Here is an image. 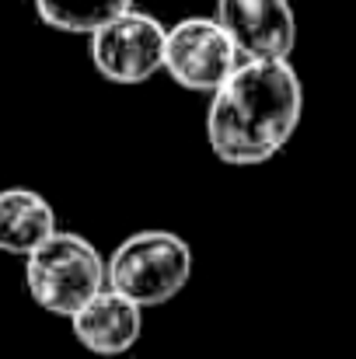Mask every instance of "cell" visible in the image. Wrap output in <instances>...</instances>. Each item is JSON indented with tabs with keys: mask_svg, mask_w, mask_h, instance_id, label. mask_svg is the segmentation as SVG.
Returning a JSON list of instances; mask_svg holds the SVG:
<instances>
[{
	"mask_svg": "<svg viewBox=\"0 0 356 359\" xmlns=\"http://www.w3.org/2000/svg\"><path fill=\"white\" fill-rule=\"evenodd\" d=\"M304 81L290 60H244L210 95L206 143L220 164H269L301 129Z\"/></svg>",
	"mask_w": 356,
	"mask_h": 359,
	"instance_id": "obj_1",
	"label": "cell"
},
{
	"mask_svg": "<svg viewBox=\"0 0 356 359\" xmlns=\"http://www.w3.org/2000/svg\"><path fill=\"white\" fill-rule=\"evenodd\" d=\"M25 286L42 311L70 318L109 286L105 255L77 231H56L25 255Z\"/></svg>",
	"mask_w": 356,
	"mask_h": 359,
	"instance_id": "obj_3",
	"label": "cell"
},
{
	"mask_svg": "<svg viewBox=\"0 0 356 359\" xmlns=\"http://www.w3.org/2000/svg\"><path fill=\"white\" fill-rule=\"evenodd\" d=\"M39 21L63 35H91L109 25L122 11L136 7V0H32Z\"/></svg>",
	"mask_w": 356,
	"mask_h": 359,
	"instance_id": "obj_9",
	"label": "cell"
},
{
	"mask_svg": "<svg viewBox=\"0 0 356 359\" xmlns=\"http://www.w3.org/2000/svg\"><path fill=\"white\" fill-rule=\"evenodd\" d=\"M192 244L164 227H147L122 238L105 258V279L143 311L171 304L192 279Z\"/></svg>",
	"mask_w": 356,
	"mask_h": 359,
	"instance_id": "obj_2",
	"label": "cell"
},
{
	"mask_svg": "<svg viewBox=\"0 0 356 359\" xmlns=\"http://www.w3.org/2000/svg\"><path fill=\"white\" fill-rule=\"evenodd\" d=\"M213 18L228 28L244 60H290L297 49L290 0H217Z\"/></svg>",
	"mask_w": 356,
	"mask_h": 359,
	"instance_id": "obj_6",
	"label": "cell"
},
{
	"mask_svg": "<svg viewBox=\"0 0 356 359\" xmlns=\"http://www.w3.org/2000/svg\"><path fill=\"white\" fill-rule=\"evenodd\" d=\"M241 63V49L213 14H189L168 25L164 74L178 88L192 95H213Z\"/></svg>",
	"mask_w": 356,
	"mask_h": 359,
	"instance_id": "obj_4",
	"label": "cell"
},
{
	"mask_svg": "<svg viewBox=\"0 0 356 359\" xmlns=\"http://www.w3.org/2000/svg\"><path fill=\"white\" fill-rule=\"evenodd\" d=\"M164 39H168V25H161L147 11L129 7L88 35L91 42L88 53L95 70L109 84L133 88L164 74Z\"/></svg>",
	"mask_w": 356,
	"mask_h": 359,
	"instance_id": "obj_5",
	"label": "cell"
},
{
	"mask_svg": "<svg viewBox=\"0 0 356 359\" xmlns=\"http://www.w3.org/2000/svg\"><path fill=\"white\" fill-rule=\"evenodd\" d=\"M67 321H70V332H74L77 346H84L91 356L102 359H116L133 353L140 335H143V307L136 300L122 297L112 286L95 293Z\"/></svg>",
	"mask_w": 356,
	"mask_h": 359,
	"instance_id": "obj_7",
	"label": "cell"
},
{
	"mask_svg": "<svg viewBox=\"0 0 356 359\" xmlns=\"http://www.w3.org/2000/svg\"><path fill=\"white\" fill-rule=\"evenodd\" d=\"M56 210L53 203L25 185L0 189V251L25 258L49 234H56Z\"/></svg>",
	"mask_w": 356,
	"mask_h": 359,
	"instance_id": "obj_8",
	"label": "cell"
}]
</instances>
